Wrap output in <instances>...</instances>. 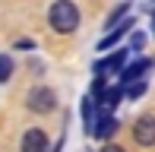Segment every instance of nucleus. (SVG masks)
<instances>
[{
    "instance_id": "5",
    "label": "nucleus",
    "mask_w": 155,
    "mask_h": 152,
    "mask_svg": "<svg viewBox=\"0 0 155 152\" xmlns=\"http://www.w3.org/2000/svg\"><path fill=\"white\" fill-rule=\"evenodd\" d=\"M124 64H127V51H114L111 57H104V60H98L95 64V76H114V73H120L124 70Z\"/></svg>"
},
{
    "instance_id": "6",
    "label": "nucleus",
    "mask_w": 155,
    "mask_h": 152,
    "mask_svg": "<svg viewBox=\"0 0 155 152\" xmlns=\"http://www.w3.org/2000/svg\"><path fill=\"white\" fill-rule=\"evenodd\" d=\"M149 70H152V60L143 57V60H136V64H130V67H124V70H120V82H127V86H130V82L143 79Z\"/></svg>"
},
{
    "instance_id": "13",
    "label": "nucleus",
    "mask_w": 155,
    "mask_h": 152,
    "mask_svg": "<svg viewBox=\"0 0 155 152\" xmlns=\"http://www.w3.org/2000/svg\"><path fill=\"white\" fill-rule=\"evenodd\" d=\"M124 13H127V3H120V6H117V10L111 13V16H108V29H111V25H117V22H120V16H124Z\"/></svg>"
},
{
    "instance_id": "3",
    "label": "nucleus",
    "mask_w": 155,
    "mask_h": 152,
    "mask_svg": "<svg viewBox=\"0 0 155 152\" xmlns=\"http://www.w3.org/2000/svg\"><path fill=\"white\" fill-rule=\"evenodd\" d=\"M120 98H124V86L101 89V92L95 95V108H98V114H111L117 105H120Z\"/></svg>"
},
{
    "instance_id": "8",
    "label": "nucleus",
    "mask_w": 155,
    "mask_h": 152,
    "mask_svg": "<svg viewBox=\"0 0 155 152\" xmlns=\"http://www.w3.org/2000/svg\"><path fill=\"white\" fill-rule=\"evenodd\" d=\"M117 127H120V124H117L111 114H98V121L92 127V136H95V140H111V136L117 133Z\"/></svg>"
},
{
    "instance_id": "7",
    "label": "nucleus",
    "mask_w": 155,
    "mask_h": 152,
    "mask_svg": "<svg viewBox=\"0 0 155 152\" xmlns=\"http://www.w3.org/2000/svg\"><path fill=\"white\" fill-rule=\"evenodd\" d=\"M22 152H48V136H45V130L32 127L29 133L22 136Z\"/></svg>"
},
{
    "instance_id": "9",
    "label": "nucleus",
    "mask_w": 155,
    "mask_h": 152,
    "mask_svg": "<svg viewBox=\"0 0 155 152\" xmlns=\"http://www.w3.org/2000/svg\"><path fill=\"white\" fill-rule=\"evenodd\" d=\"M130 25H133V19H124L120 25H114V32H108V35L98 41V51H108L111 45H117V41H120V38L127 35V32H130Z\"/></svg>"
},
{
    "instance_id": "12",
    "label": "nucleus",
    "mask_w": 155,
    "mask_h": 152,
    "mask_svg": "<svg viewBox=\"0 0 155 152\" xmlns=\"http://www.w3.org/2000/svg\"><path fill=\"white\" fill-rule=\"evenodd\" d=\"M143 92H146V82H143V79H136V82H130V86L124 89V95H130L133 101H136V98H139V95H143Z\"/></svg>"
},
{
    "instance_id": "10",
    "label": "nucleus",
    "mask_w": 155,
    "mask_h": 152,
    "mask_svg": "<svg viewBox=\"0 0 155 152\" xmlns=\"http://www.w3.org/2000/svg\"><path fill=\"white\" fill-rule=\"evenodd\" d=\"M95 121H98V114H95V98L89 95V98H82V124H86V130H89V133H92Z\"/></svg>"
},
{
    "instance_id": "11",
    "label": "nucleus",
    "mask_w": 155,
    "mask_h": 152,
    "mask_svg": "<svg viewBox=\"0 0 155 152\" xmlns=\"http://www.w3.org/2000/svg\"><path fill=\"white\" fill-rule=\"evenodd\" d=\"M13 76V57L10 54H0V82H6Z\"/></svg>"
},
{
    "instance_id": "4",
    "label": "nucleus",
    "mask_w": 155,
    "mask_h": 152,
    "mask_svg": "<svg viewBox=\"0 0 155 152\" xmlns=\"http://www.w3.org/2000/svg\"><path fill=\"white\" fill-rule=\"evenodd\" d=\"M133 140L139 146H155V117L152 114H143L133 127Z\"/></svg>"
},
{
    "instance_id": "15",
    "label": "nucleus",
    "mask_w": 155,
    "mask_h": 152,
    "mask_svg": "<svg viewBox=\"0 0 155 152\" xmlns=\"http://www.w3.org/2000/svg\"><path fill=\"white\" fill-rule=\"evenodd\" d=\"M101 152H124V149H120V146H114V143H108V146H104Z\"/></svg>"
},
{
    "instance_id": "1",
    "label": "nucleus",
    "mask_w": 155,
    "mask_h": 152,
    "mask_svg": "<svg viewBox=\"0 0 155 152\" xmlns=\"http://www.w3.org/2000/svg\"><path fill=\"white\" fill-rule=\"evenodd\" d=\"M48 19H51V29L60 32V35H70L79 25V10H76L73 0H54L51 10H48Z\"/></svg>"
},
{
    "instance_id": "2",
    "label": "nucleus",
    "mask_w": 155,
    "mask_h": 152,
    "mask_svg": "<svg viewBox=\"0 0 155 152\" xmlns=\"http://www.w3.org/2000/svg\"><path fill=\"white\" fill-rule=\"evenodd\" d=\"M54 105H57V95H54V89H48V86H35L32 92H29V111H35V114H48V111H54Z\"/></svg>"
},
{
    "instance_id": "14",
    "label": "nucleus",
    "mask_w": 155,
    "mask_h": 152,
    "mask_svg": "<svg viewBox=\"0 0 155 152\" xmlns=\"http://www.w3.org/2000/svg\"><path fill=\"white\" fill-rule=\"evenodd\" d=\"M143 45H146V35H143V32H136V35L130 38V48H133V51H139Z\"/></svg>"
}]
</instances>
